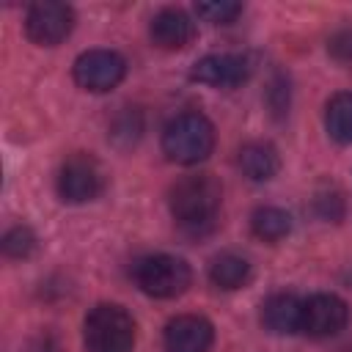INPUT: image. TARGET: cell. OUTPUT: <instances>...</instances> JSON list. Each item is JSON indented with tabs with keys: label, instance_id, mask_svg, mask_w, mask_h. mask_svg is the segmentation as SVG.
<instances>
[{
	"label": "cell",
	"instance_id": "15",
	"mask_svg": "<svg viewBox=\"0 0 352 352\" xmlns=\"http://www.w3.org/2000/svg\"><path fill=\"white\" fill-rule=\"evenodd\" d=\"M324 126L336 143H352V91L336 94L327 102Z\"/></svg>",
	"mask_w": 352,
	"mask_h": 352
},
{
	"label": "cell",
	"instance_id": "4",
	"mask_svg": "<svg viewBox=\"0 0 352 352\" xmlns=\"http://www.w3.org/2000/svg\"><path fill=\"white\" fill-rule=\"evenodd\" d=\"M132 278L143 294L168 300V297H179L190 286L192 272L184 258L170 256V253H154V256H143L140 261H135Z\"/></svg>",
	"mask_w": 352,
	"mask_h": 352
},
{
	"label": "cell",
	"instance_id": "11",
	"mask_svg": "<svg viewBox=\"0 0 352 352\" xmlns=\"http://www.w3.org/2000/svg\"><path fill=\"white\" fill-rule=\"evenodd\" d=\"M151 41L160 50H182L192 41L195 36V22L182 11V8H162L148 28Z\"/></svg>",
	"mask_w": 352,
	"mask_h": 352
},
{
	"label": "cell",
	"instance_id": "12",
	"mask_svg": "<svg viewBox=\"0 0 352 352\" xmlns=\"http://www.w3.org/2000/svg\"><path fill=\"white\" fill-rule=\"evenodd\" d=\"M300 311H302V302L294 294H272L264 302L261 322L267 330H272L278 336L297 333L300 330Z\"/></svg>",
	"mask_w": 352,
	"mask_h": 352
},
{
	"label": "cell",
	"instance_id": "16",
	"mask_svg": "<svg viewBox=\"0 0 352 352\" xmlns=\"http://www.w3.org/2000/svg\"><path fill=\"white\" fill-rule=\"evenodd\" d=\"M250 228L258 239L264 242H278L283 239L289 231H292V217L286 209H278V206H261L253 212L250 217Z\"/></svg>",
	"mask_w": 352,
	"mask_h": 352
},
{
	"label": "cell",
	"instance_id": "9",
	"mask_svg": "<svg viewBox=\"0 0 352 352\" xmlns=\"http://www.w3.org/2000/svg\"><path fill=\"white\" fill-rule=\"evenodd\" d=\"M192 80L212 85V88H234L250 77V60L245 55H206L195 60L192 66Z\"/></svg>",
	"mask_w": 352,
	"mask_h": 352
},
{
	"label": "cell",
	"instance_id": "18",
	"mask_svg": "<svg viewBox=\"0 0 352 352\" xmlns=\"http://www.w3.org/2000/svg\"><path fill=\"white\" fill-rule=\"evenodd\" d=\"M195 11H198V16H204L206 22L228 25V22H234V19L242 14V6L234 3V0H209V3H198Z\"/></svg>",
	"mask_w": 352,
	"mask_h": 352
},
{
	"label": "cell",
	"instance_id": "6",
	"mask_svg": "<svg viewBox=\"0 0 352 352\" xmlns=\"http://www.w3.org/2000/svg\"><path fill=\"white\" fill-rule=\"evenodd\" d=\"M72 72H74V82L80 88L104 94V91H113L124 80L126 60L113 50H88V52L77 55Z\"/></svg>",
	"mask_w": 352,
	"mask_h": 352
},
{
	"label": "cell",
	"instance_id": "8",
	"mask_svg": "<svg viewBox=\"0 0 352 352\" xmlns=\"http://www.w3.org/2000/svg\"><path fill=\"white\" fill-rule=\"evenodd\" d=\"M349 311L346 302L336 294H314L302 300L300 311V333L311 338H330L346 327Z\"/></svg>",
	"mask_w": 352,
	"mask_h": 352
},
{
	"label": "cell",
	"instance_id": "21",
	"mask_svg": "<svg viewBox=\"0 0 352 352\" xmlns=\"http://www.w3.org/2000/svg\"><path fill=\"white\" fill-rule=\"evenodd\" d=\"M341 352H352V346H344V349H341Z\"/></svg>",
	"mask_w": 352,
	"mask_h": 352
},
{
	"label": "cell",
	"instance_id": "20",
	"mask_svg": "<svg viewBox=\"0 0 352 352\" xmlns=\"http://www.w3.org/2000/svg\"><path fill=\"white\" fill-rule=\"evenodd\" d=\"M330 52L338 60H352V33H338L330 41Z\"/></svg>",
	"mask_w": 352,
	"mask_h": 352
},
{
	"label": "cell",
	"instance_id": "3",
	"mask_svg": "<svg viewBox=\"0 0 352 352\" xmlns=\"http://www.w3.org/2000/svg\"><path fill=\"white\" fill-rule=\"evenodd\" d=\"M82 341L85 352H129L135 344V322L121 305L102 302L85 316Z\"/></svg>",
	"mask_w": 352,
	"mask_h": 352
},
{
	"label": "cell",
	"instance_id": "17",
	"mask_svg": "<svg viewBox=\"0 0 352 352\" xmlns=\"http://www.w3.org/2000/svg\"><path fill=\"white\" fill-rule=\"evenodd\" d=\"M33 248H36V234L28 226H14L3 236V253L11 258H25L33 253Z\"/></svg>",
	"mask_w": 352,
	"mask_h": 352
},
{
	"label": "cell",
	"instance_id": "10",
	"mask_svg": "<svg viewBox=\"0 0 352 352\" xmlns=\"http://www.w3.org/2000/svg\"><path fill=\"white\" fill-rule=\"evenodd\" d=\"M214 327L209 319L184 314L168 322L165 327V352H209Z\"/></svg>",
	"mask_w": 352,
	"mask_h": 352
},
{
	"label": "cell",
	"instance_id": "13",
	"mask_svg": "<svg viewBox=\"0 0 352 352\" xmlns=\"http://www.w3.org/2000/svg\"><path fill=\"white\" fill-rule=\"evenodd\" d=\"M236 162H239V170L250 182H270L280 168V157H278L275 146H270V143H248V146H242Z\"/></svg>",
	"mask_w": 352,
	"mask_h": 352
},
{
	"label": "cell",
	"instance_id": "5",
	"mask_svg": "<svg viewBox=\"0 0 352 352\" xmlns=\"http://www.w3.org/2000/svg\"><path fill=\"white\" fill-rule=\"evenodd\" d=\"M104 187V170L91 154L69 157L58 170V195L66 204L94 201Z\"/></svg>",
	"mask_w": 352,
	"mask_h": 352
},
{
	"label": "cell",
	"instance_id": "7",
	"mask_svg": "<svg viewBox=\"0 0 352 352\" xmlns=\"http://www.w3.org/2000/svg\"><path fill=\"white\" fill-rule=\"evenodd\" d=\"M72 28H74V11L66 3L41 0V3H33L28 8L25 33H28V38L33 44L55 47V44H60L72 33Z\"/></svg>",
	"mask_w": 352,
	"mask_h": 352
},
{
	"label": "cell",
	"instance_id": "19",
	"mask_svg": "<svg viewBox=\"0 0 352 352\" xmlns=\"http://www.w3.org/2000/svg\"><path fill=\"white\" fill-rule=\"evenodd\" d=\"M316 209H319V214L324 217V220H336V217H341V198L333 192H319L316 195Z\"/></svg>",
	"mask_w": 352,
	"mask_h": 352
},
{
	"label": "cell",
	"instance_id": "14",
	"mask_svg": "<svg viewBox=\"0 0 352 352\" xmlns=\"http://www.w3.org/2000/svg\"><path fill=\"white\" fill-rule=\"evenodd\" d=\"M248 278H250V264H248V258H242L236 253H220L209 264V280L217 289H226V292L239 289V286H245Z\"/></svg>",
	"mask_w": 352,
	"mask_h": 352
},
{
	"label": "cell",
	"instance_id": "1",
	"mask_svg": "<svg viewBox=\"0 0 352 352\" xmlns=\"http://www.w3.org/2000/svg\"><path fill=\"white\" fill-rule=\"evenodd\" d=\"M220 201H223V187L209 173H192L179 179L168 195L173 220L190 234H201L214 223L220 212Z\"/></svg>",
	"mask_w": 352,
	"mask_h": 352
},
{
	"label": "cell",
	"instance_id": "2",
	"mask_svg": "<svg viewBox=\"0 0 352 352\" xmlns=\"http://www.w3.org/2000/svg\"><path fill=\"white\" fill-rule=\"evenodd\" d=\"M214 148V126L204 113H179L162 129V151L170 162L195 165Z\"/></svg>",
	"mask_w": 352,
	"mask_h": 352
}]
</instances>
